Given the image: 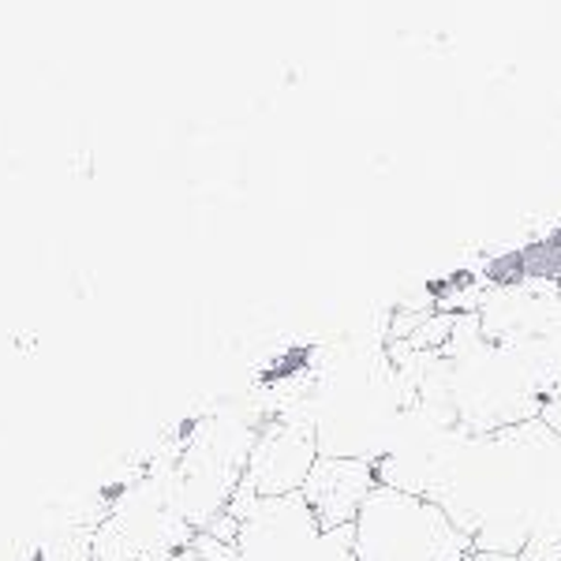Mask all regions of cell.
<instances>
[{
    "mask_svg": "<svg viewBox=\"0 0 561 561\" xmlns=\"http://www.w3.org/2000/svg\"><path fill=\"white\" fill-rule=\"evenodd\" d=\"M427 502L476 542L520 561H561V434L542 420L468 434Z\"/></svg>",
    "mask_w": 561,
    "mask_h": 561,
    "instance_id": "1",
    "label": "cell"
},
{
    "mask_svg": "<svg viewBox=\"0 0 561 561\" xmlns=\"http://www.w3.org/2000/svg\"><path fill=\"white\" fill-rule=\"evenodd\" d=\"M404 409L409 404H404L401 375L389 367L386 352H370V356H341L319 378H311L304 420L314 427L319 457H352L378 465Z\"/></svg>",
    "mask_w": 561,
    "mask_h": 561,
    "instance_id": "2",
    "label": "cell"
},
{
    "mask_svg": "<svg viewBox=\"0 0 561 561\" xmlns=\"http://www.w3.org/2000/svg\"><path fill=\"white\" fill-rule=\"evenodd\" d=\"M255 434V423L221 412L195 423V431L180 446L169 465V502L195 531H206L229 510L232 494L243 483Z\"/></svg>",
    "mask_w": 561,
    "mask_h": 561,
    "instance_id": "3",
    "label": "cell"
},
{
    "mask_svg": "<svg viewBox=\"0 0 561 561\" xmlns=\"http://www.w3.org/2000/svg\"><path fill=\"white\" fill-rule=\"evenodd\" d=\"M356 561H468L476 542L427 497L378 486L356 517Z\"/></svg>",
    "mask_w": 561,
    "mask_h": 561,
    "instance_id": "4",
    "label": "cell"
},
{
    "mask_svg": "<svg viewBox=\"0 0 561 561\" xmlns=\"http://www.w3.org/2000/svg\"><path fill=\"white\" fill-rule=\"evenodd\" d=\"M314 460H319V438H314L311 423L270 415L255 434L248 468H243V483H240V491L232 494L225 513H229L232 520H243V513H248L259 497L300 494Z\"/></svg>",
    "mask_w": 561,
    "mask_h": 561,
    "instance_id": "5",
    "label": "cell"
},
{
    "mask_svg": "<svg viewBox=\"0 0 561 561\" xmlns=\"http://www.w3.org/2000/svg\"><path fill=\"white\" fill-rule=\"evenodd\" d=\"M322 528L304 494L259 497L240 520L237 558L240 561H307Z\"/></svg>",
    "mask_w": 561,
    "mask_h": 561,
    "instance_id": "6",
    "label": "cell"
},
{
    "mask_svg": "<svg viewBox=\"0 0 561 561\" xmlns=\"http://www.w3.org/2000/svg\"><path fill=\"white\" fill-rule=\"evenodd\" d=\"M378 472L370 460L352 457H319L304 483V502L311 505L314 520L322 531L352 528L356 517L364 513L367 497L378 491Z\"/></svg>",
    "mask_w": 561,
    "mask_h": 561,
    "instance_id": "7",
    "label": "cell"
},
{
    "mask_svg": "<svg viewBox=\"0 0 561 561\" xmlns=\"http://www.w3.org/2000/svg\"><path fill=\"white\" fill-rule=\"evenodd\" d=\"M307 561H356V528L322 531Z\"/></svg>",
    "mask_w": 561,
    "mask_h": 561,
    "instance_id": "8",
    "label": "cell"
},
{
    "mask_svg": "<svg viewBox=\"0 0 561 561\" xmlns=\"http://www.w3.org/2000/svg\"><path fill=\"white\" fill-rule=\"evenodd\" d=\"M468 561H520V558H505V554H486V550H476Z\"/></svg>",
    "mask_w": 561,
    "mask_h": 561,
    "instance_id": "9",
    "label": "cell"
},
{
    "mask_svg": "<svg viewBox=\"0 0 561 561\" xmlns=\"http://www.w3.org/2000/svg\"><path fill=\"white\" fill-rule=\"evenodd\" d=\"M158 561H206V558H198L195 550H180V554H169V558H158Z\"/></svg>",
    "mask_w": 561,
    "mask_h": 561,
    "instance_id": "10",
    "label": "cell"
}]
</instances>
